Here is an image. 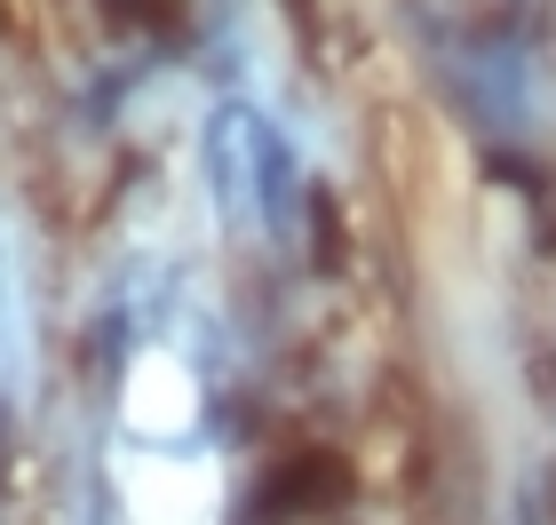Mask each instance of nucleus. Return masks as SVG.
<instances>
[{"label":"nucleus","mask_w":556,"mask_h":525,"mask_svg":"<svg viewBox=\"0 0 556 525\" xmlns=\"http://www.w3.org/2000/svg\"><path fill=\"white\" fill-rule=\"evenodd\" d=\"M342 493H350V470L311 446V454H287L263 478V517H311V510H334Z\"/></svg>","instance_id":"f03ea898"},{"label":"nucleus","mask_w":556,"mask_h":525,"mask_svg":"<svg viewBox=\"0 0 556 525\" xmlns=\"http://www.w3.org/2000/svg\"><path fill=\"white\" fill-rule=\"evenodd\" d=\"M294 9H311V0H294Z\"/></svg>","instance_id":"7ed1b4c3"},{"label":"nucleus","mask_w":556,"mask_h":525,"mask_svg":"<svg viewBox=\"0 0 556 525\" xmlns=\"http://www.w3.org/2000/svg\"><path fill=\"white\" fill-rule=\"evenodd\" d=\"M270 120L255 104H223L207 120V167H215V191L247 208V199H263V167H270Z\"/></svg>","instance_id":"f257e3e1"}]
</instances>
